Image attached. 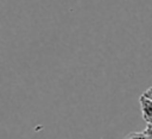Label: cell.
<instances>
[{
  "label": "cell",
  "mask_w": 152,
  "mask_h": 139,
  "mask_svg": "<svg viewBox=\"0 0 152 139\" xmlns=\"http://www.w3.org/2000/svg\"><path fill=\"white\" fill-rule=\"evenodd\" d=\"M144 95H145L146 97H148V99L152 100V87H150L148 89H146V90L144 91Z\"/></svg>",
  "instance_id": "obj_4"
},
{
  "label": "cell",
  "mask_w": 152,
  "mask_h": 139,
  "mask_svg": "<svg viewBox=\"0 0 152 139\" xmlns=\"http://www.w3.org/2000/svg\"><path fill=\"white\" fill-rule=\"evenodd\" d=\"M124 139H151V138L148 135H146L142 131V132H131Z\"/></svg>",
  "instance_id": "obj_2"
},
{
  "label": "cell",
  "mask_w": 152,
  "mask_h": 139,
  "mask_svg": "<svg viewBox=\"0 0 152 139\" xmlns=\"http://www.w3.org/2000/svg\"><path fill=\"white\" fill-rule=\"evenodd\" d=\"M139 103L141 108V115L145 122L146 124L152 122V100L146 97L144 94H141L139 97Z\"/></svg>",
  "instance_id": "obj_1"
},
{
  "label": "cell",
  "mask_w": 152,
  "mask_h": 139,
  "mask_svg": "<svg viewBox=\"0 0 152 139\" xmlns=\"http://www.w3.org/2000/svg\"><path fill=\"white\" fill-rule=\"evenodd\" d=\"M144 133L146 134V135H148L151 139H152V122H150V124H147V126H146V128L144 129Z\"/></svg>",
  "instance_id": "obj_3"
}]
</instances>
